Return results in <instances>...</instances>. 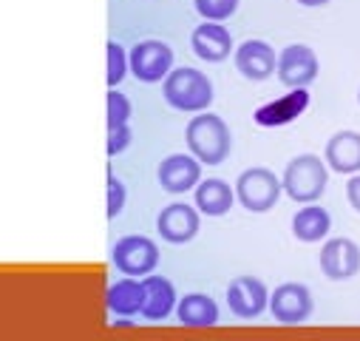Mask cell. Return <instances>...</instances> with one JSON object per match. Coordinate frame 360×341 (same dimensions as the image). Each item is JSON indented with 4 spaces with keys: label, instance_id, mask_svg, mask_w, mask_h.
Instances as JSON below:
<instances>
[{
    "label": "cell",
    "instance_id": "6da1fadb",
    "mask_svg": "<svg viewBox=\"0 0 360 341\" xmlns=\"http://www.w3.org/2000/svg\"><path fill=\"white\" fill-rule=\"evenodd\" d=\"M162 97L170 108L176 111H207L213 103V82L205 71L182 66V68H170L162 80Z\"/></svg>",
    "mask_w": 360,
    "mask_h": 341
},
{
    "label": "cell",
    "instance_id": "7a4b0ae2",
    "mask_svg": "<svg viewBox=\"0 0 360 341\" xmlns=\"http://www.w3.org/2000/svg\"><path fill=\"white\" fill-rule=\"evenodd\" d=\"M185 142H188V151L205 165H221L233 148V137H230L227 123L219 114H207V111H199L188 123Z\"/></svg>",
    "mask_w": 360,
    "mask_h": 341
},
{
    "label": "cell",
    "instance_id": "3957f363",
    "mask_svg": "<svg viewBox=\"0 0 360 341\" xmlns=\"http://www.w3.org/2000/svg\"><path fill=\"white\" fill-rule=\"evenodd\" d=\"M329 185V170L326 162L318 154H298L295 159L287 162L284 177H281V191L301 205L318 202Z\"/></svg>",
    "mask_w": 360,
    "mask_h": 341
},
{
    "label": "cell",
    "instance_id": "277c9868",
    "mask_svg": "<svg viewBox=\"0 0 360 341\" xmlns=\"http://www.w3.org/2000/svg\"><path fill=\"white\" fill-rule=\"evenodd\" d=\"M233 194L250 213H266L278 205L284 191H281V180L269 168H247L236 180Z\"/></svg>",
    "mask_w": 360,
    "mask_h": 341
},
{
    "label": "cell",
    "instance_id": "5b68a950",
    "mask_svg": "<svg viewBox=\"0 0 360 341\" xmlns=\"http://www.w3.org/2000/svg\"><path fill=\"white\" fill-rule=\"evenodd\" d=\"M111 259L125 276H148L159 265V244L148 236H122L111 250Z\"/></svg>",
    "mask_w": 360,
    "mask_h": 341
},
{
    "label": "cell",
    "instance_id": "8992f818",
    "mask_svg": "<svg viewBox=\"0 0 360 341\" xmlns=\"http://www.w3.org/2000/svg\"><path fill=\"white\" fill-rule=\"evenodd\" d=\"M321 66H318V54L304 46V43H292L287 46L278 60H276V74L278 80L287 85V89H295V92H304L309 82H315Z\"/></svg>",
    "mask_w": 360,
    "mask_h": 341
},
{
    "label": "cell",
    "instance_id": "52a82bcc",
    "mask_svg": "<svg viewBox=\"0 0 360 341\" xmlns=\"http://www.w3.org/2000/svg\"><path fill=\"white\" fill-rule=\"evenodd\" d=\"M128 68L139 82H162L173 68V49L162 40H142L128 51Z\"/></svg>",
    "mask_w": 360,
    "mask_h": 341
},
{
    "label": "cell",
    "instance_id": "ba28073f",
    "mask_svg": "<svg viewBox=\"0 0 360 341\" xmlns=\"http://www.w3.org/2000/svg\"><path fill=\"white\" fill-rule=\"evenodd\" d=\"M266 307L276 316V321H281V324H301L312 316L315 302H312V293H309L307 285L287 282V285H281V287H276L273 293H269Z\"/></svg>",
    "mask_w": 360,
    "mask_h": 341
},
{
    "label": "cell",
    "instance_id": "9c48e42d",
    "mask_svg": "<svg viewBox=\"0 0 360 341\" xmlns=\"http://www.w3.org/2000/svg\"><path fill=\"white\" fill-rule=\"evenodd\" d=\"M199 228H202V219H199L196 205H185V202L165 205L159 211V219H156L159 236L165 242H170V244H188V242H193Z\"/></svg>",
    "mask_w": 360,
    "mask_h": 341
},
{
    "label": "cell",
    "instance_id": "30bf717a",
    "mask_svg": "<svg viewBox=\"0 0 360 341\" xmlns=\"http://www.w3.org/2000/svg\"><path fill=\"white\" fill-rule=\"evenodd\" d=\"M318 265H321L323 276L332 279V282L352 279V276L360 271V247H357V242H352V239H346V236L329 239V242H323V247H321Z\"/></svg>",
    "mask_w": 360,
    "mask_h": 341
},
{
    "label": "cell",
    "instance_id": "8fae6325",
    "mask_svg": "<svg viewBox=\"0 0 360 341\" xmlns=\"http://www.w3.org/2000/svg\"><path fill=\"white\" fill-rule=\"evenodd\" d=\"M156 177L167 194H188L202 180V162L193 154H170L159 162Z\"/></svg>",
    "mask_w": 360,
    "mask_h": 341
},
{
    "label": "cell",
    "instance_id": "7c38bea8",
    "mask_svg": "<svg viewBox=\"0 0 360 341\" xmlns=\"http://www.w3.org/2000/svg\"><path fill=\"white\" fill-rule=\"evenodd\" d=\"M269 290L255 276H236L227 287V307L238 318H258L266 310Z\"/></svg>",
    "mask_w": 360,
    "mask_h": 341
},
{
    "label": "cell",
    "instance_id": "4fadbf2b",
    "mask_svg": "<svg viewBox=\"0 0 360 341\" xmlns=\"http://www.w3.org/2000/svg\"><path fill=\"white\" fill-rule=\"evenodd\" d=\"M233 60H236V68H238L241 77H247L252 82H264L266 77H273L278 54L273 51V46L264 43V40H244L236 49Z\"/></svg>",
    "mask_w": 360,
    "mask_h": 341
},
{
    "label": "cell",
    "instance_id": "5bb4252c",
    "mask_svg": "<svg viewBox=\"0 0 360 341\" xmlns=\"http://www.w3.org/2000/svg\"><path fill=\"white\" fill-rule=\"evenodd\" d=\"M323 159L335 174H357L360 170V134L357 131H338L326 140Z\"/></svg>",
    "mask_w": 360,
    "mask_h": 341
},
{
    "label": "cell",
    "instance_id": "9a60e30c",
    "mask_svg": "<svg viewBox=\"0 0 360 341\" xmlns=\"http://www.w3.org/2000/svg\"><path fill=\"white\" fill-rule=\"evenodd\" d=\"M191 46H193L196 57H202L207 63H224L230 57V51H233V37L221 23L205 20L202 26L193 29Z\"/></svg>",
    "mask_w": 360,
    "mask_h": 341
},
{
    "label": "cell",
    "instance_id": "2e32d148",
    "mask_svg": "<svg viewBox=\"0 0 360 341\" xmlns=\"http://www.w3.org/2000/svg\"><path fill=\"white\" fill-rule=\"evenodd\" d=\"M142 285H145L142 316H145L148 321H162V318H167V316L173 313V307H176V287H173V282L165 279V276L148 273V276L142 279Z\"/></svg>",
    "mask_w": 360,
    "mask_h": 341
},
{
    "label": "cell",
    "instance_id": "e0dca14e",
    "mask_svg": "<svg viewBox=\"0 0 360 341\" xmlns=\"http://www.w3.org/2000/svg\"><path fill=\"white\" fill-rule=\"evenodd\" d=\"M173 310L185 327H213L219 321V304L207 293H188L176 299Z\"/></svg>",
    "mask_w": 360,
    "mask_h": 341
},
{
    "label": "cell",
    "instance_id": "ac0fdd59",
    "mask_svg": "<svg viewBox=\"0 0 360 341\" xmlns=\"http://www.w3.org/2000/svg\"><path fill=\"white\" fill-rule=\"evenodd\" d=\"M196 211L205 213V216H224L233 202H236V194L233 188L219 180V177H210V180H199L196 185Z\"/></svg>",
    "mask_w": 360,
    "mask_h": 341
},
{
    "label": "cell",
    "instance_id": "d6986e66",
    "mask_svg": "<svg viewBox=\"0 0 360 341\" xmlns=\"http://www.w3.org/2000/svg\"><path fill=\"white\" fill-rule=\"evenodd\" d=\"M105 304L114 316H136L145 304V285L136 282V276H125L108 287Z\"/></svg>",
    "mask_w": 360,
    "mask_h": 341
},
{
    "label": "cell",
    "instance_id": "ffe728a7",
    "mask_svg": "<svg viewBox=\"0 0 360 341\" xmlns=\"http://www.w3.org/2000/svg\"><path fill=\"white\" fill-rule=\"evenodd\" d=\"M332 228V219H329V211L309 202L307 208H301L295 216H292V233L298 242H321Z\"/></svg>",
    "mask_w": 360,
    "mask_h": 341
},
{
    "label": "cell",
    "instance_id": "44dd1931",
    "mask_svg": "<svg viewBox=\"0 0 360 341\" xmlns=\"http://www.w3.org/2000/svg\"><path fill=\"white\" fill-rule=\"evenodd\" d=\"M304 108V94H292L287 100H278V103H269V108L258 111V123H284L290 120L292 114H298Z\"/></svg>",
    "mask_w": 360,
    "mask_h": 341
},
{
    "label": "cell",
    "instance_id": "7402d4cb",
    "mask_svg": "<svg viewBox=\"0 0 360 341\" xmlns=\"http://www.w3.org/2000/svg\"><path fill=\"white\" fill-rule=\"evenodd\" d=\"M105 51H108V77L105 80H108L111 89H117V85L125 80V74H128V51L117 40H108Z\"/></svg>",
    "mask_w": 360,
    "mask_h": 341
},
{
    "label": "cell",
    "instance_id": "603a6c76",
    "mask_svg": "<svg viewBox=\"0 0 360 341\" xmlns=\"http://www.w3.org/2000/svg\"><path fill=\"white\" fill-rule=\"evenodd\" d=\"M196 12L205 18V20H213V23H221L227 18L236 15L238 9V0H193Z\"/></svg>",
    "mask_w": 360,
    "mask_h": 341
},
{
    "label": "cell",
    "instance_id": "cb8c5ba5",
    "mask_svg": "<svg viewBox=\"0 0 360 341\" xmlns=\"http://www.w3.org/2000/svg\"><path fill=\"white\" fill-rule=\"evenodd\" d=\"M105 103H108V128H114V125H125V123L131 120L134 108H131V100H128L122 92L111 89Z\"/></svg>",
    "mask_w": 360,
    "mask_h": 341
},
{
    "label": "cell",
    "instance_id": "d4e9b609",
    "mask_svg": "<svg viewBox=\"0 0 360 341\" xmlns=\"http://www.w3.org/2000/svg\"><path fill=\"white\" fill-rule=\"evenodd\" d=\"M122 208H125V185H122V180L120 177H114L111 170H108V219H114V216H120L122 213Z\"/></svg>",
    "mask_w": 360,
    "mask_h": 341
},
{
    "label": "cell",
    "instance_id": "484cf974",
    "mask_svg": "<svg viewBox=\"0 0 360 341\" xmlns=\"http://www.w3.org/2000/svg\"><path fill=\"white\" fill-rule=\"evenodd\" d=\"M131 140H134V134H131L128 123H125V125H114V128H108V156L122 154V151L131 145Z\"/></svg>",
    "mask_w": 360,
    "mask_h": 341
},
{
    "label": "cell",
    "instance_id": "4316f807",
    "mask_svg": "<svg viewBox=\"0 0 360 341\" xmlns=\"http://www.w3.org/2000/svg\"><path fill=\"white\" fill-rule=\"evenodd\" d=\"M346 199H349V205L360 213V170H357V174H352L349 182H346Z\"/></svg>",
    "mask_w": 360,
    "mask_h": 341
},
{
    "label": "cell",
    "instance_id": "83f0119b",
    "mask_svg": "<svg viewBox=\"0 0 360 341\" xmlns=\"http://www.w3.org/2000/svg\"><path fill=\"white\" fill-rule=\"evenodd\" d=\"M301 6H309V9H315V6H326L329 0H298Z\"/></svg>",
    "mask_w": 360,
    "mask_h": 341
},
{
    "label": "cell",
    "instance_id": "f1b7e54d",
    "mask_svg": "<svg viewBox=\"0 0 360 341\" xmlns=\"http://www.w3.org/2000/svg\"><path fill=\"white\" fill-rule=\"evenodd\" d=\"M357 103H360V92H357Z\"/></svg>",
    "mask_w": 360,
    "mask_h": 341
}]
</instances>
